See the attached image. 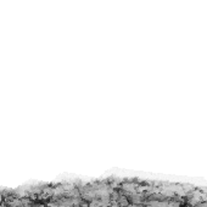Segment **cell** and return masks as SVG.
Returning a JSON list of instances; mask_svg holds the SVG:
<instances>
[{"label":"cell","mask_w":207,"mask_h":207,"mask_svg":"<svg viewBox=\"0 0 207 207\" xmlns=\"http://www.w3.org/2000/svg\"><path fill=\"white\" fill-rule=\"evenodd\" d=\"M112 207H117V206H112Z\"/></svg>","instance_id":"obj_1"}]
</instances>
